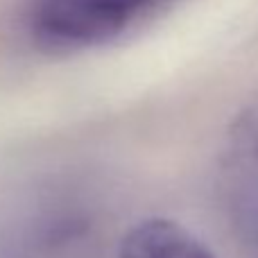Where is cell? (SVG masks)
Listing matches in <instances>:
<instances>
[{"instance_id": "cell-1", "label": "cell", "mask_w": 258, "mask_h": 258, "mask_svg": "<svg viewBox=\"0 0 258 258\" xmlns=\"http://www.w3.org/2000/svg\"><path fill=\"white\" fill-rule=\"evenodd\" d=\"M172 0H30L23 25L45 52H77L113 43Z\"/></svg>"}, {"instance_id": "cell-2", "label": "cell", "mask_w": 258, "mask_h": 258, "mask_svg": "<svg viewBox=\"0 0 258 258\" xmlns=\"http://www.w3.org/2000/svg\"><path fill=\"white\" fill-rule=\"evenodd\" d=\"M222 168L240 215L258 231V100L242 109L229 129Z\"/></svg>"}, {"instance_id": "cell-3", "label": "cell", "mask_w": 258, "mask_h": 258, "mask_svg": "<svg viewBox=\"0 0 258 258\" xmlns=\"http://www.w3.org/2000/svg\"><path fill=\"white\" fill-rule=\"evenodd\" d=\"M118 258H215V254L174 220L150 218L125 233Z\"/></svg>"}]
</instances>
